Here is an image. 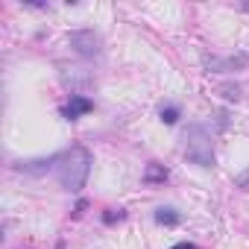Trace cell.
Returning a JSON list of instances; mask_svg holds the SVG:
<instances>
[{
  "mask_svg": "<svg viewBox=\"0 0 249 249\" xmlns=\"http://www.w3.org/2000/svg\"><path fill=\"white\" fill-rule=\"evenodd\" d=\"M91 164H94V159H91V153H88L85 147H79V144L71 147V150L62 153L59 161H56L59 185H62L65 191H71V194H79V191L85 188V182H88Z\"/></svg>",
  "mask_w": 249,
  "mask_h": 249,
  "instance_id": "1",
  "label": "cell"
},
{
  "mask_svg": "<svg viewBox=\"0 0 249 249\" xmlns=\"http://www.w3.org/2000/svg\"><path fill=\"white\" fill-rule=\"evenodd\" d=\"M185 159L196 167H214V141L202 123H191L185 129Z\"/></svg>",
  "mask_w": 249,
  "mask_h": 249,
  "instance_id": "2",
  "label": "cell"
},
{
  "mask_svg": "<svg viewBox=\"0 0 249 249\" xmlns=\"http://www.w3.org/2000/svg\"><path fill=\"white\" fill-rule=\"evenodd\" d=\"M68 44H71L73 53L82 56V59L100 56V36H97L94 30H76V33H71V36H68Z\"/></svg>",
  "mask_w": 249,
  "mask_h": 249,
  "instance_id": "3",
  "label": "cell"
},
{
  "mask_svg": "<svg viewBox=\"0 0 249 249\" xmlns=\"http://www.w3.org/2000/svg\"><path fill=\"white\" fill-rule=\"evenodd\" d=\"M59 76H62V85L71 88V94H82V91H88L94 85V76L88 71H82V68H65Z\"/></svg>",
  "mask_w": 249,
  "mask_h": 249,
  "instance_id": "4",
  "label": "cell"
},
{
  "mask_svg": "<svg viewBox=\"0 0 249 249\" xmlns=\"http://www.w3.org/2000/svg\"><path fill=\"white\" fill-rule=\"evenodd\" d=\"M88 111H94V103H91L85 94H71L68 106L62 108V114H65L68 120H79V117H82V114H88Z\"/></svg>",
  "mask_w": 249,
  "mask_h": 249,
  "instance_id": "5",
  "label": "cell"
},
{
  "mask_svg": "<svg viewBox=\"0 0 249 249\" xmlns=\"http://www.w3.org/2000/svg\"><path fill=\"white\" fill-rule=\"evenodd\" d=\"M243 65H246V56H226V59H211L208 62V71L223 73V71H237Z\"/></svg>",
  "mask_w": 249,
  "mask_h": 249,
  "instance_id": "6",
  "label": "cell"
},
{
  "mask_svg": "<svg viewBox=\"0 0 249 249\" xmlns=\"http://www.w3.org/2000/svg\"><path fill=\"white\" fill-rule=\"evenodd\" d=\"M164 179H167V167L159 164V161H150L147 170H144V182H147V185H159V182H164Z\"/></svg>",
  "mask_w": 249,
  "mask_h": 249,
  "instance_id": "7",
  "label": "cell"
},
{
  "mask_svg": "<svg viewBox=\"0 0 249 249\" xmlns=\"http://www.w3.org/2000/svg\"><path fill=\"white\" fill-rule=\"evenodd\" d=\"M179 220H182V214H179L176 208H159V211H156V223H159V226H176Z\"/></svg>",
  "mask_w": 249,
  "mask_h": 249,
  "instance_id": "8",
  "label": "cell"
},
{
  "mask_svg": "<svg viewBox=\"0 0 249 249\" xmlns=\"http://www.w3.org/2000/svg\"><path fill=\"white\" fill-rule=\"evenodd\" d=\"M176 120H179V108H176V106H164V108H161V123L173 126Z\"/></svg>",
  "mask_w": 249,
  "mask_h": 249,
  "instance_id": "9",
  "label": "cell"
},
{
  "mask_svg": "<svg viewBox=\"0 0 249 249\" xmlns=\"http://www.w3.org/2000/svg\"><path fill=\"white\" fill-rule=\"evenodd\" d=\"M220 91H223V97H226V100H234V103L240 100V88H237V85H223Z\"/></svg>",
  "mask_w": 249,
  "mask_h": 249,
  "instance_id": "10",
  "label": "cell"
},
{
  "mask_svg": "<svg viewBox=\"0 0 249 249\" xmlns=\"http://www.w3.org/2000/svg\"><path fill=\"white\" fill-rule=\"evenodd\" d=\"M123 217H126V214H123V211H117V214H114V211L103 214V220H106V223H114V220H123Z\"/></svg>",
  "mask_w": 249,
  "mask_h": 249,
  "instance_id": "11",
  "label": "cell"
},
{
  "mask_svg": "<svg viewBox=\"0 0 249 249\" xmlns=\"http://www.w3.org/2000/svg\"><path fill=\"white\" fill-rule=\"evenodd\" d=\"M226 123H229V114H226V111H217V126L226 129Z\"/></svg>",
  "mask_w": 249,
  "mask_h": 249,
  "instance_id": "12",
  "label": "cell"
},
{
  "mask_svg": "<svg viewBox=\"0 0 249 249\" xmlns=\"http://www.w3.org/2000/svg\"><path fill=\"white\" fill-rule=\"evenodd\" d=\"M170 249H196L194 243H188V240H182V243H176V246H170Z\"/></svg>",
  "mask_w": 249,
  "mask_h": 249,
  "instance_id": "13",
  "label": "cell"
}]
</instances>
